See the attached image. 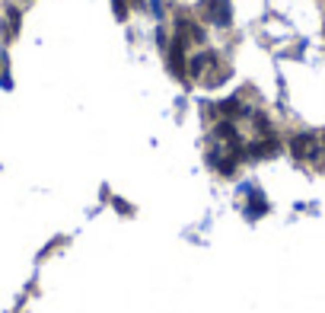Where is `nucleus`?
Listing matches in <instances>:
<instances>
[{
	"instance_id": "obj_1",
	"label": "nucleus",
	"mask_w": 325,
	"mask_h": 313,
	"mask_svg": "<svg viewBox=\"0 0 325 313\" xmlns=\"http://www.w3.org/2000/svg\"><path fill=\"white\" fill-rule=\"evenodd\" d=\"M290 150L296 160H319V137L315 134H296L290 141Z\"/></svg>"
},
{
	"instance_id": "obj_2",
	"label": "nucleus",
	"mask_w": 325,
	"mask_h": 313,
	"mask_svg": "<svg viewBox=\"0 0 325 313\" xmlns=\"http://www.w3.org/2000/svg\"><path fill=\"white\" fill-rule=\"evenodd\" d=\"M207 20H214L217 26H230L233 23L230 0H207Z\"/></svg>"
},
{
	"instance_id": "obj_3",
	"label": "nucleus",
	"mask_w": 325,
	"mask_h": 313,
	"mask_svg": "<svg viewBox=\"0 0 325 313\" xmlns=\"http://www.w3.org/2000/svg\"><path fill=\"white\" fill-rule=\"evenodd\" d=\"M169 71H172L175 77H185V71H188V64H185V42H182V39L172 42V51H169Z\"/></svg>"
},
{
	"instance_id": "obj_4",
	"label": "nucleus",
	"mask_w": 325,
	"mask_h": 313,
	"mask_svg": "<svg viewBox=\"0 0 325 313\" xmlns=\"http://www.w3.org/2000/svg\"><path fill=\"white\" fill-rule=\"evenodd\" d=\"M207 67H217V55H210V51H204V55H195L188 61V74L191 77H204Z\"/></svg>"
},
{
	"instance_id": "obj_5",
	"label": "nucleus",
	"mask_w": 325,
	"mask_h": 313,
	"mask_svg": "<svg viewBox=\"0 0 325 313\" xmlns=\"http://www.w3.org/2000/svg\"><path fill=\"white\" fill-rule=\"evenodd\" d=\"M245 153H249V156H274L277 153V141H274V137H265V141L252 144Z\"/></svg>"
},
{
	"instance_id": "obj_6",
	"label": "nucleus",
	"mask_w": 325,
	"mask_h": 313,
	"mask_svg": "<svg viewBox=\"0 0 325 313\" xmlns=\"http://www.w3.org/2000/svg\"><path fill=\"white\" fill-rule=\"evenodd\" d=\"M214 137H220V141H226V144H236V128H233V121H220V125H217V131H214Z\"/></svg>"
},
{
	"instance_id": "obj_7",
	"label": "nucleus",
	"mask_w": 325,
	"mask_h": 313,
	"mask_svg": "<svg viewBox=\"0 0 325 313\" xmlns=\"http://www.w3.org/2000/svg\"><path fill=\"white\" fill-rule=\"evenodd\" d=\"M268 211V202H265V198H252V205L249 208H245V214H249V217H261V214H265Z\"/></svg>"
},
{
	"instance_id": "obj_8",
	"label": "nucleus",
	"mask_w": 325,
	"mask_h": 313,
	"mask_svg": "<svg viewBox=\"0 0 325 313\" xmlns=\"http://www.w3.org/2000/svg\"><path fill=\"white\" fill-rule=\"evenodd\" d=\"M112 10L118 20H128V0H112Z\"/></svg>"
},
{
	"instance_id": "obj_9",
	"label": "nucleus",
	"mask_w": 325,
	"mask_h": 313,
	"mask_svg": "<svg viewBox=\"0 0 325 313\" xmlns=\"http://www.w3.org/2000/svg\"><path fill=\"white\" fill-rule=\"evenodd\" d=\"M255 131H258V134H271V121H268V115H255Z\"/></svg>"
},
{
	"instance_id": "obj_10",
	"label": "nucleus",
	"mask_w": 325,
	"mask_h": 313,
	"mask_svg": "<svg viewBox=\"0 0 325 313\" xmlns=\"http://www.w3.org/2000/svg\"><path fill=\"white\" fill-rule=\"evenodd\" d=\"M7 16H10V32H20V13H16V7H10Z\"/></svg>"
},
{
	"instance_id": "obj_11",
	"label": "nucleus",
	"mask_w": 325,
	"mask_h": 313,
	"mask_svg": "<svg viewBox=\"0 0 325 313\" xmlns=\"http://www.w3.org/2000/svg\"><path fill=\"white\" fill-rule=\"evenodd\" d=\"M115 208H118V211H125V214H131V205L121 202V198H115Z\"/></svg>"
},
{
	"instance_id": "obj_12",
	"label": "nucleus",
	"mask_w": 325,
	"mask_h": 313,
	"mask_svg": "<svg viewBox=\"0 0 325 313\" xmlns=\"http://www.w3.org/2000/svg\"><path fill=\"white\" fill-rule=\"evenodd\" d=\"M128 4H131V7H144V0H128Z\"/></svg>"
}]
</instances>
